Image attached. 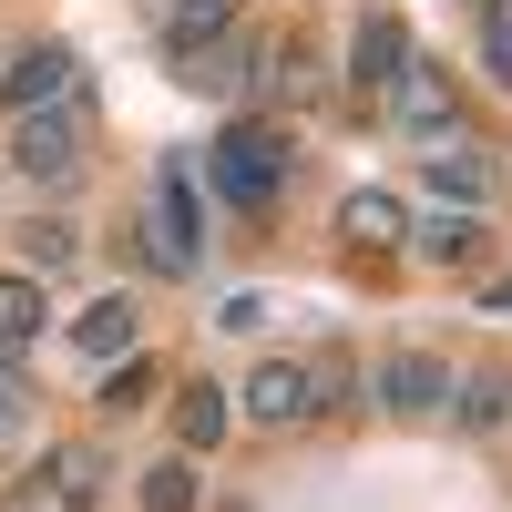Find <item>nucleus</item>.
<instances>
[{"label":"nucleus","instance_id":"f257e3e1","mask_svg":"<svg viewBox=\"0 0 512 512\" xmlns=\"http://www.w3.org/2000/svg\"><path fill=\"white\" fill-rule=\"evenodd\" d=\"M287 134L277 123H226L216 134V154H205V185H216V205H236V216H267L277 205V185H287Z\"/></svg>","mask_w":512,"mask_h":512},{"label":"nucleus","instance_id":"f03ea898","mask_svg":"<svg viewBox=\"0 0 512 512\" xmlns=\"http://www.w3.org/2000/svg\"><path fill=\"white\" fill-rule=\"evenodd\" d=\"M144 256H154V277H195V256H205V205L185 164H154V185H144Z\"/></svg>","mask_w":512,"mask_h":512},{"label":"nucleus","instance_id":"7ed1b4c3","mask_svg":"<svg viewBox=\"0 0 512 512\" xmlns=\"http://www.w3.org/2000/svg\"><path fill=\"white\" fill-rule=\"evenodd\" d=\"M82 103H41V113H11V175L21 185H82Z\"/></svg>","mask_w":512,"mask_h":512},{"label":"nucleus","instance_id":"20e7f679","mask_svg":"<svg viewBox=\"0 0 512 512\" xmlns=\"http://www.w3.org/2000/svg\"><path fill=\"white\" fill-rule=\"evenodd\" d=\"M359 390H369V410H390V420H441L451 410V359L441 349H379L359 369Z\"/></svg>","mask_w":512,"mask_h":512},{"label":"nucleus","instance_id":"39448f33","mask_svg":"<svg viewBox=\"0 0 512 512\" xmlns=\"http://www.w3.org/2000/svg\"><path fill=\"white\" fill-rule=\"evenodd\" d=\"M246 420H267V431H297V420H328L318 400V359H256V379L236 390Z\"/></svg>","mask_w":512,"mask_h":512},{"label":"nucleus","instance_id":"423d86ee","mask_svg":"<svg viewBox=\"0 0 512 512\" xmlns=\"http://www.w3.org/2000/svg\"><path fill=\"white\" fill-rule=\"evenodd\" d=\"M379 113L441 144V134H451V113H461V82H451L441 62H420V52H410V62H400V82H390V93H379Z\"/></svg>","mask_w":512,"mask_h":512},{"label":"nucleus","instance_id":"0eeeda50","mask_svg":"<svg viewBox=\"0 0 512 512\" xmlns=\"http://www.w3.org/2000/svg\"><path fill=\"white\" fill-rule=\"evenodd\" d=\"M420 185H431L441 205H472V216H482V205L502 195V175H492V154H482L472 134H441L431 154H420Z\"/></svg>","mask_w":512,"mask_h":512},{"label":"nucleus","instance_id":"6e6552de","mask_svg":"<svg viewBox=\"0 0 512 512\" xmlns=\"http://www.w3.org/2000/svg\"><path fill=\"white\" fill-rule=\"evenodd\" d=\"M400 62H410V31H400L390 11H359V21H349V93L379 103V93L400 82Z\"/></svg>","mask_w":512,"mask_h":512},{"label":"nucleus","instance_id":"1a4fd4ad","mask_svg":"<svg viewBox=\"0 0 512 512\" xmlns=\"http://www.w3.org/2000/svg\"><path fill=\"white\" fill-rule=\"evenodd\" d=\"M82 93V62L62 52V41H31V52L11 62V72H0V103H11V113H41V103H72Z\"/></svg>","mask_w":512,"mask_h":512},{"label":"nucleus","instance_id":"9d476101","mask_svg":"<svg viewBox=\"0 0 512 512\" xmlns=\"http://www.w3.org/2000/svg\"><path fill=\"white\" fill-rule=\"evenodd\" d=\"M441 420H461L472 441L512 431V369H451V410Z\"/></svg>","mask_w":512,"mask_h":512},{"label":"nucleus","instance_id":"9b49d317","mask_svg":"<svg viewBox=\"0 0 512 512\" xmlns=\"http://www.w3.org/2000/svg\"><path fill=\"white\" fill-rule=\"evenodd\" d=\"M400 246L420 256V267H472V256H482V216H472V205H441V216L400 226Z\"/></svg>","mask_w":512,"mask_h":512},{"label":"nucleus","instance_id":"f8f14e48","mask_svg":"<svg viewBox=\"0 0 512 512\" xmlns=\"http://www.w3.org/2000/svg\"><path fill=\"white\" fill-rule=\"evenodd\" d=\"M236 431V390H216V379H185L175 390V451H216Z\"/></svg>","mask_w":512,"mask_h":512},{"label":"nucleus","instance_id":"ddd939ff","mask_svg":"<svg viewBox=\"0 0 512 512\" xmlns=\"http://www.w3.org/2000/svg\"><path fill=\"white\" fill-rule=\"evenodd\" d=\"M400 226H410V216H400V195H390V185H359V195H338V236H349V246L390 256V246H400Z\"/></svg>","mask_w":512,"mask_h":512},{"label":"nucleus","instance_id":"4468645a","mask_svg":"<svg viewBox=\"0 0 512 512\" xmlns=\"http://www.w3.org/2000/svg\"><path fill=\"white\" fill-rule=\"evenodd\" d=\"M72 338H82V349H93V359H123V349H134V338H144V308H134V297H93V308H82L72 318Z\"/></svg>","mask_w":512,"mask_h":512},{"label":"nucleus","instance_id":"2eb2a0df","mask_svg":"<svg viewBox=\"0 0 512 512\" xmlns=\"http://www.w3.org/2000/svg\"><path fill=\"white\" fill-rule=\"evenodd\" d=\"M41 328H52V297H41V277H31V267H0V338H11V349H31Z\"/></svg>","mask_w":512,"mask_h":512},{"label":"nucleus","instance_id":"dca6fc26","mask_svg":"<svg viewBox=\"0 0 512 512\" xmlns=\"http://www.w3.org/2000/svg\"><path fill=\"white\" fill-rule=\"evenodd\" d=\"M134 502H144V512H205L195 451H175V461H154V472H134Z\"/></svg>","mask_w":512,"mask_h":512},{"label":"nucleus","instance_id":"f3484780","mask_svg":"<svg viewBox=\"0 0 512 512\" xmlns=\"http://www.w3.org/2000/svg\"><path fill=\"white\" fill-rule=\"evenodd\" d=\"M72 256H82V226H72V216H31V226H21V267H31V277H62Z\"/></svg>","mask_w":512,"mask_h":512},{"label":"nucleus","instance_id":"a211bd4d","mask_svg":"<svg viewBox=\"0 0 512 512\" xmlns=\"http://www.w3.org/2000/svg\"><path fill=\"white\" fill-rule=\"evenodd\" d=\"M472 52H482V82H502V93H512V0H482Z\"/></svg>","mask_w":512,"mask_h":512},{"label":"nucleus","instance_id":"6ab92c4d","mask_svg":"<svg viewBox=\"0 0 512 512\" xmlns=\"http://www.w3.org/2000/svg\"><path fill=\"white\" fill-rule=\"evenodd\" d=\"M154 379H164V369H154V359L134 349V359H123V369L103 379V410H113V420H123V410H144V400H154Z\"/></svg>","mask_w":512,"mask_h":512},{"label":"nucleus","instance_id":"aec40b11","mask_svg":"<svg viewBox=\"0 0 512 512\" xmlns=\"http://www.w3.org/2000/svg\"><path fill=\"white\" fill-rule=\"evenodd\" d=\"M52 482H62V502L82 512V502L103 492V461H93V451H52Z\"/></svg>","mask_w":512,"mask_h":512},{"label":"nucleus","instance_id":"412c9836","mask_svg":"<svg viewBox=\"0 0 512 512\" xmlns=\"http://www.w3.org/2000/svg\"><path fill=\"white\" fill-rule=\"evenodd\" d=\"M31 441V390H0V461Z\"/></svg>","mask_w":512,"mask_h":512},{"label":"nucleus","instance_id":"4be33fe9","mask_svg":"<svg viewBox=\"0 0 512 512\" xmlns=\"http://www.w3.org/2000/svg\"><path fill=\"white\" fill-rule=\"evenodd\" d=\"M0 390H21V349H11V338H0Z\"/></svg>","mask_w":512,"mask_h":512}]
</instances>
